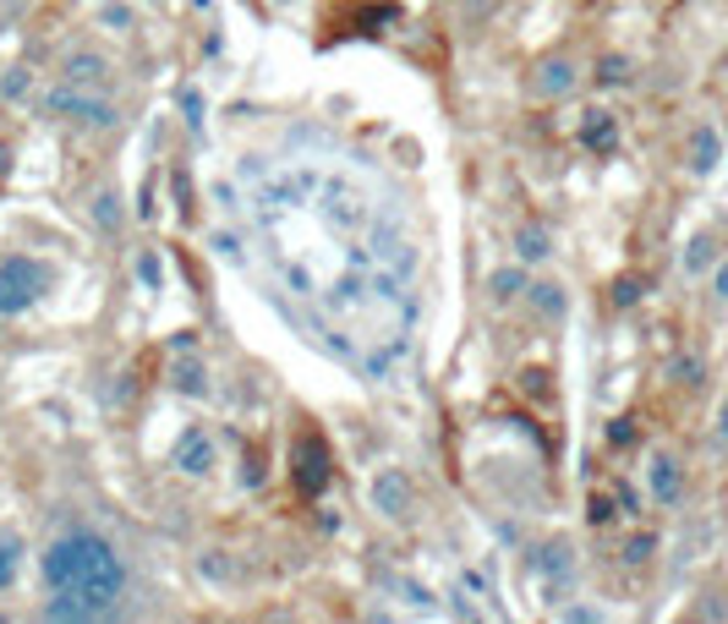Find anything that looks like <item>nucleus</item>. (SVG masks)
I'll return each mask as SVG.
<instances>
[{
	"label": "nucleus",
	"instance_id": "obj_11",
	"mask_svg": "<svg viewBox=\"0 0 728 624\" xmlns=\"http://www.w3.org/2000/svg\"><path fill=\"white\" fill-rule=\"evenodd\" d=\"M521 257H526V263H537V257H548V236H542L537 225H526V230H521Z\"/></svg>",
	"mask_w": 728,
	"mask_h": 624
},
{
	"label": "nucleus",
	"instance_id": "obj_3",
	"mask_svg": "<svg viewBox=\"0 0 728 624\" xmlns=\"http://www.w3.org/2000/svg\"><path fill=\"white\" fill-rule=\"evenodd\" d=\"M296 482H301V493H323L329 488V444L318 433L296 439Z\"/></svg>",
	"mask_w": 728,
	"mask_h": 624
},
{
	"label": "nucleus",
	"instance_id": "obj_12",
	"mask_svg": "<svg viewBox=\"0 0 728 624\" xmlns=\"http://www.w3.org/2000/svg\"><path fill=\"white\" fill-rule=\"evenodd\" d=\"M515 290H526V274L521 268H499L493 274V296H515Z\"/></svg>",
	"mask_w": 728,
	"mask_h": 624
},
{
	"label": "nucleus",
	"instance_id": "obj_4",
	"mask_svg": "<svg viewBox=\"0 0 728 624\" xmlns=\"http://www.w3.org/2000/svg\"><path fill=\"white\" fill-rule=\"evenodd\" d=\"M50 105H56V110H67L72 121H88V127H116V110H110L105 99H88V94L61 88V94H50Z\"/></svg>",
	"mask_w": 728,
	"mask_h": 624
},
{
	"label": "nucleus",
	"instance_id": "obj_16",
	"mask_svg": "<svg viewBox=\"0 0 728 624\" xmlns=\"http://www.w3.org/2000/svg\"><path fill=\"white\" fill-rule=\"evenodd\" d=\"M94 214H99V225H105V230H116V197H99V203H94Z\"/></svg>",
	"mask_w": 728,
	"mask_h": 624
},
{
	"label": "nucleus",
	"instance_id": "obj_19",
	"mask_svg": "<svg viewBox=\"0 0 728 624\" xmlns=\"http://www.w3.org/2000/svg\"><path fill=\"white\" fill-rule=\"evenodd\" d=\"M717 433H723V444H728V400H723V428H717Z\"/></svg>",
	"mask_w": 728,
	"mask_h": 624
},
{
	"label": "nucleus",
	"instance_id": "obj_14",
	"mask_svg": "<svg viewBox=\"0 0 728 624\" xmlns=\"http://www.w3.org/2000/svg\"><path fill=\"white\" fill-rule=\"evenodd\" d=\"M12 575H17V548L0 542V586H12Z\"/></svg>",
	"mask_w": 728,
	"mask_h": 624
},
{
	"label": "nucleus",
	"instance_id": "obj_1",
	"mask_svg": "<svg viewBox=\"0 0 728 624\" xmlns=\"http://www.w3.org/2000/svg\"><path fill=\"white\" fill-rule=\"evenodd\" d=\"M45 580H50V591H72V597H88L105 613H116V597L127 586V564L99 531H67L45 553Z\"/></svg>",
	"mask_w": 728,
	"mask_h": 624
},
{
	"label": "nucleus",
	"instance_id": "obj_17",
	"mask_svg": "<svg viewBox=\"0 0 728 624\" xmlns=\"http://www.w3.org/2000/svg\"><path fill=\"white\" fill-rule=\"evenodd\" d=\"M646 553H652V537H635V542H630V564H641Z\"/></svg>",
	"mask_w": 728,
	"mask_h": 624
},
{
	"label": "nucleus",
	"instance_id": "obj_18",
	"mask_svg": "<svg viewBox=\"0 0 728 624\" xmlns=\"http://www.w3.org/2000/svg\"><path fill=\"white\" fill-rule=\"evenodd\" d=\"M712 285H717V296H723V301H728V263H723V268H717V279H712Z\"/></svg>",
	"mask_w": 728,
	"mask_h": 624
},
{
	"label": "nucleus",
	"instance_id": "obj_6",
	"mask_svg": "<svg viewBox=\"0 0 728 624\" xmlns=\"http://www.w3.org/2000/svg\"><path fill=\"white\" fill-rule=\"evenodd\" d=\"M646 488H652V499L657 504H679V466L673 460H652V471H646Z\"/></svg>",
	"mask_w": 728,
	"mask_h": 624
},
{
	"label": "nucleus",
	"instance_id": "obj_5",
	"mask_svg": "<svg viewBox=\"0 0 728 624\" xmlns=\"http://www.w3.org/2000/svg\"><path fill=\"white\" fill-rule=\"evenodd\" d=\"M170 466H181L187 477H203L208 466H214V439L208 433H181V444H176V455H170Z\"/></svg>",
	"mask_w": 728,
	"mask_h": 624
},
{
	"label": "nucleus",
	"instance_id": "obj_10",
	"mask_svg": "<svg viewBox=\"0 0 728 624\" xmlns=\"http://www.w3.org/2000/svg\"><path fill=\"white\" fill-rule=\"evenodd\" d=\"M586 148H597V154L613 148V121H608V116H592V121H586Z\"/></svg>",
	"mask_w": 728,
	"mask_h": 624
},
{
	"label": "nucleus",
	"instance_id": "obj_15",
	"mask_svg": "<svg viewBox=\"0 0 728 624\" xmlns=\"http://www.w3.org/2000/svg\"><path fill=\"white\" fill-rule=\"evenodd\" d=\"M712 154H717V137H712V132H695V165H701V170L712 165Z\"/></svg>",
	"mask_w": 728,
	"mask_h": 624
},
{
	"label": "nucleus",
	"instance_id": "obj_9",
	"mask_svg": "<svg viewBox=\"0 0 728 624\" xmlns=\"http://www.w3.org/2000/svg\"><path fill=\"white\" fill-rule=\"evenodd\" d=\"M170 384H176L181 395H203V389H208V384H203V368H198V362H181V368L170 373Z\"/></svg>",
	"mask_w": 728,
	"mask_h": 624
},
{
	"label": "nucleus",
	"instance_id": "obj_8",
	"mask_svg": "<svg viewBox=\"0 0 728 624\" xmlns=\"http://www.w3.org/2000/svg\"><path fill=\"white\" fill-rule=\"evenodd\" d=\"M532 301H537L542 319H564V290L559 285H532Z\"/></svg>",
	"mask_w": 728,
	"mask_h": 624
},
{
	"label": "nucleus",
	"instance_id": "obj_7",
	"mask_svg": "<svg viewBox=\"0 0 728 624\" xmlns=\"http://www.w3.org/2000/svg\"><path fill=\"white\" fill-rule=\"evenodd\" d=\"M67 83H105V61L99 56H72L67 61Z\"/></svg>",
	"mask_w": 728,
	"mask_h": 624
},
{
	"label": "nucleus",
	"instance_id": "obj_13",
	"mask_svg": "<svg viewBox=\"0 0 728 624\" xmlns=\"http://www.w3.org/2000/svg\"><path fill=\"white\" fill-rule=\"evenodd\" d=\"M379 504H384V509H390V504H406V482H401V477H384V482H379Z\"/></svg>",
	"mask_w": 728,
	"mask_h": 624
},
{
	"label": "nucleus",
	"instance_id": "obj_2",
	"mask_svg": "<svg viewBox=\"0 0 728 624\" xmlns=\"http://www.w3.org/2000/svg\"><path fill=\"white\" fill-rule=\"evenodd\" d=\"M50 290V268L34 257H0V319H17Z\"/></svg>",
	"mask_w": 728,
	"mask_h": 624
}]
</instances>
